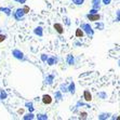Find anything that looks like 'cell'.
Wrapping results in <instances>:
<instances>
[{
  "label": "cell",
  "instance_id": "obj_1",
  "mask_svg": "<svg viewBox=\"0 0 120 120\" xmlns=\"http://www.w3.org/2000/svg\"><path fill=\"white\" fill-rule=\"evenodd\" d=\"M80 28L83 30V33L87 35L89 38H92L94 36V29L92 28V26L90 25L89 23H81Z\"/></svg>",
  "mask_w": 120,
  "mask_h": 120
},
{
  "label": "cell",
  "instance_id": "obj_2",
  "mask_svg": "<svg viewBox=\"0 0 120 120\" xmlns=\"http://www.w3.org/2000/svg\"><path fill=\"white\" fill-rule=\"evenodd\" d=\"M24 16H25V13L23 12V9L22 8L16 9V10H15V12L13 13L14 20L17 21V22H21V21L24 20Z\"/></svg>",
  "mask_w": 120,
  "mask_h": 120
},
{
  "label": "cell",
  "instance_id": "obj_3",
  "mask_svg": "<svg viewBox=\"0 0 120 120\" xmlns=\"http://www.w3.org/2000/svg\"><path fill=\"white\" fill-rule=\"evenodd\" d=\"M12 55H13L14 59L19 60V61H26V57L25 55H24V53H23L21 50H19V49H14L13 51H12Z\"/></svg>",
  "mask_w": 120,
  "mask_h": 120
},
{
  "label": "cell",
  "instance_id": "obj_4",
  "mask_svg": "<svg viewBox=\"0 0 120 120\" xmlns=\"http://www.w3.org/2000/svg\"><path fill=\"white\" fill-rule=\"evenodd\" d=\"M86 16H87V19L90 21V22H98V21L101 20V15L98 13H94V14L88 13Z\"/></svg>",
  "mask_w": 120,
  "mask_h": 120
},
{
  "label": "cell",
  "instance_id": "obj_5",
  "mask_svg": "<svg viewBox=\"0 0 120 120\" xmlns=\"http://www.w3.org/2000/svg\"><path fill=\"white\" fill-rule=\"evenodd\" d=\"M54 78H55V75H54V74L48 75L47 77H45V83L47 84V86H51V84L53 83Z\"/></svg>",
  "mask_w": 120,
  "mask_h": 120
},
{
  "label": "cell",
  "instance_id": "obj_6",
  "mask_svg": "<svg viewBox=\"0 0 120 120\" xmlns=\"http://www.w3.org/2000/svg\"><path fill=\"white\" fill-rule=\"evenodd\" d=\"M57 61H59V59H57L56 56H49L45 63H47L49 66H53V65H55L56 63H57Z\"/></svg>",
  "mask_w": 120,
  "mask_h": 120
},
{
  "label": "cell",
  "instance_id": "obj_7",
  "mask_svg": "<svg viewBox=\"0 0 120 120\" xmlns=\"http://www.w3.org/2000/svg\"><path fill=\"white\" fill-rule=\"evenodd\" d=\"M41 101H42V103L45 104V105H49V104L52 103V101H53V98H51L49 94H45L41 98Z\"/></svg>",
  "mask_w": 120,
  "mask_h": 120
},
{
  "label": "cell",
  "instance_id": "obj_8",
  "mask_svg": "<svg viewBox=\"0 0 120 120\" xmlns=\"http://www.w3.org/2000/svg\"><path fill=\"white\" fill-rule=\"evenodd\" d=\"M54 29H55V31L57 34H60V35H62V34H64V27H63V25L62 24H60V23H55L53 25Z\"/></svg>",
  "mask_w": 120,
  "mask_h": 120
},
{
  "label": "cell",
  "instance_id": "obj_9",
  "mask_svg": "<svg viewBox=\"0 0 120 120\" xmlns=\"http://www.w3.org/2000/svg\"><path fill=\"white\" fill-rule=\"evenodd\" d=\"M0 12L4 13L7 16H11L12 15V10L9 7H0Z\"/></svg>",
  "mask_w": 120,
  "mask_h": 120
},
{
  "label": "cell",
  "instance_id": "obj_10",
  "mask_svg": "<svg viewBox=\"0 0 120 120\" xmlns=\"http://www.w3.org/2000/svg\"><path fill=\"white\" fill-rule=\"evenodd\" d=\"M83 98L86 102H91V100H92V94H91V92H90L89 90H84Z\"/></svg>",
  "mask_w": 120,
  "mask_h": 120
},
{
  "label": "cell",
  "instance_id": "obj_11",
  "mask_svg": "<svg viewBox=\"0 0 120 120\" xmlns=\"http://www.w3.org/2000/svg\"><path fill=\"white\" fill-rule=\"evenodd\" d=\"M34 34L38 37H42L43 36V28L41 26H38V27H36L34 29Z\"/></svg>",
  "mask_w": 120,
  "mask_h": 120
},
{
  "label": "cell",
  "instance_id": "obj_12",
  "mask_svg": "<svg viewBox=\"0 0 120 120\" xmlns=\"http://www.w3.org/2000/svg\"><path fill=\"white\" fill-rule=\"evenodd\" d=\"M75 89H76V86H75V82L74 81H71L68 86H67V91L70 93V94H75Z\"/></svg>",
  "mask_w": 120,
  "mask_h": 120
},
{
  "label": "cell",
  "instance_id": "obj_13",
  "mask_svg": "<svg viewBox=\"0 0 120 120\" xmlns=\"http://www.w3.org/2000/svg\"><path fill=\"white\" fill-rule=\"evenodd\" d=\"M66 63L68 65H74L75 64V57H74V55H71V54H68L66 57Z\"/></svg>",
  "mask_w": 120,
  "mask_h": 120
},
{
  "label": "cell",
  "instance_id": "obj_14",
  "mask_svg": "<svg viewBox=\"0 0 120 120\" xmlns=\"http://www.w3.org/2000/svg\"><path fill=\"white\" fill-rule=\"evenodd\" d=\"M101 3H102L101 0H92V8L100 10L101 9Z\"/></svg>",
  "mask_w": 120,
  "mask_h": 120
},
{
  "label": "cell",
  "instance_id": "obj_15",
  "mask_svg": "<svg viewBox=\"0 0 120 120\" xmlns=\"http://www.w3.org/2000/svg\"><path fill=\"white\" fill-rule=\"evenodd\" d=\"M23 119L24 120H33V119H35V115L33 114V112H27L26 115H24L23 116Z\"/></svg>",
  "mask_w": 120,
  "mask_h": 120
},
{
  "label": "cell",
  "instance_id": "obj_16",
  "mask_svg": "<svg viewBox=\"0 0 120 120\" xmlns=\"http://www.w3.org/2000/svg\"><path fill=\"white\" fill-rule=\"evenodd\" d=\"M25 107H26V108H27L30 112H33L34 110H35V107H34L33 102H26V103H25Z\"/></svg>",
  "mask_w": 120,
  "mask_h": 120
},
{
  "label": "cell",
  "instance_id": "obj_17",
  "mask_svg": "<svg viewBox=\"0 0 120 120\" xmlns=\"http://www.w3.org/2000/svg\"><path fill=\"white\" fill-rule=\"evenodd\" d=\"M7 98H8V93H7V91L6 90H3V89H1L0 90V100L4 101V100H7Z\"/></svg>",
  "mask_w": 120,
  "mask_h": 120
},
{
  "label": "cell",
  "instance_id": "obj_18",
  "mask_svg": "<svg viewBox=\"0 0 120 120\" xmlns=\"http://www.w3.org/2000/svg\"><path fill=\"white\" fill-rule=\"evenodd\" d=\"M35 118H37L38 120H48L49 119V117H48L47 114H38Z\"/></svg>",
  "mask_w": 120,
  "mask_h": 120
},
{
  "label": "cell",
  "instance_id": "obj_19",
  "mask_svg": "<svg viewBox=\"0 0 120 120\" xmlns=\"http://www.w3.org/2000/svg\"><path fill=\"white\" fill-rule=\"evenodd\" d=\"M109 116H110V114L109 112H103V114L98 115V119L100 120H105V119H108Z\"/></svg>",
  "mask_w": 120,
  "mask_h": 120
},
{
  "label": "cell",
  "instance_id": "obj_20",
  "mask_svg": "<svg viewBox=\"0 0 120 120\" xmlns=\"http://www.w3.org/2000/svg\"><path fill=\"white\" fill-rule=\"evenodd\" d=\"M83 35H84V33H83V30H82L81 28H77V29H76V37H78V38H82Z\"/></svg>",
  "mask_w": 120,
  "mask_h": 120
},
{
  "label": "cell",
  "instance_id": "obj_21",
  "mask_svg": "<svg viewBox=\"0 0 120 120\" xmlns=\"http://www.w3.org/2000/svg\"><path fill=\"white\" fill-rule=\"evenodd\" d=\"M54 98H55L56 101H61L62 98H63V94H62L61 91H56V92L54 93Z\"/></svg>",
  "mask_w": 120,
  "mask_h": 120
},
{
  "label": "cell",
  "instance_id": "obj_22",
  "mask_svg": "<svg viewBox=\"0 0 120 120\" xmlns=\"http://www.w3.org/2000/svg\"><path fill=\"white\" fill-rule=\"evenodd\" d=\"M60 91H61V92H64V93L68 92V91H67V84L66 83H62L61 86H60Z\"/></svg>",
  "mask_w": 120,
  "mask_h": 120
},
{
  "label": "cell",
  "instance_id": "obj_23",
  "mask_svg": "<svg viewBox=\"0 0 120 120\" xmlns=\"http://www.w3.org/2000/svg\"><path fill=\"white\" fill-rule=\"evenodd\" d=\"M95 27L98 28V29H100V30H103L104 28H105V25H104V23L98 22V23H96V25H95Z\"/></svg>",
  "mask_w": 120,
  "mask_h": 120
},
{
  "label": "cell",
  "instance_id": "obj_24",
  "mask_svg": "<svg viewBox=\"0 0 120 120\" xmlns=\"http://www.w3.org/2000/svg\"><path fill=\"white\" fill-rule=\"evenodd\" d=\"M75 6H82L84 3V0H71Z\"/></svg>",
  "mask_w": 120,
  "mask_h": 120
},
{
  "label": "cell",
  "instance_id": "obj_25",
  "mask_svg": "<svg viewBox=\"0 0 120 120\" xmlns=\"http://www.w3.org/2000/svg\"><path fill=\"white\" fill-rule=\"evenodd\" d=\"M84 105H86V106H87V107H89V108H90V107H91V106H90V105H88V104H86V103H83V102H81V101H78V102H77V104H76V108H77V107H80V106H84Z\"/></svg>",
  "mask_w": 120,
  "mask_h": 120
},
{
  "label": "cell",
  "instance_id": "obj_26",
  "mask_svg": "<svg viewBox=\"0 0 120 120\" xmlns=\"http://www.w3.org/2000/svg\"><path fill=\"white\" fill-rule=\"evenodd\" d=\"M98 96L100 98H102V100H105V98H107V94L105 92H98Z\"/></svg>",
  "mask_w": 120,
  "mask_h": 120
},
{
  "label": "cell",
  "instance_id": "obj_27",
  "mask_svg": "<svg viewBox=\"0 0 120 120\" xmlns=\"http://www.w3.org/2000/svg\"><path fill=\"white\" fill-rule=\"evenodd\" d=\"M48 57H49V55H47V54H45V53H42L41 55H40V59H41V61L43 62V63H45V62H47Z\"/></svg>",
  "mask_w": 120,
  "mask_h": 120
},
{
  "label": "cell",
  "instance_id": "obj_28",
  "mask_svg": "<svg viewBox=\"0 0 120 120\" xmlns=\"http://www.w3.org/2000/svg\"><path fill=\"white\" fill-rule=\"evenodd\" d=\"M22 9H23V12H24L25 14L29 13V11H30V9H29V7H28V6H24Z\"/></svg>",
  "mask_w": 120,
  "mask_h": 120
},
{
  "label": "cell",
  "instance_id": "obj_29",
  "mask_svg": "<svg viewBox=\"0 0 120 120\" xmlns=\"http://www.w3.org/2000/svg\"><path fill=\"white\" fill-rule=\"evenodd\" d=\"M6 38H7V35H3V34L0 33V43L4 41V40H6Z\"/></svg>",
  "mask_w": 120,
  "mask_h": 120
},
{
  "label": "cell",
  "instance_id": "obj_30",
  "mask_svg": "<svg viewBox=\"0 0 120 120\" xmlns=\"http://www.w3.org/2000/svg\"><path fill=\"white\" fill-rule=\"evenodd\" d=\"M87 116H88V114L87 112H80V118L81 119H87Z\"/></svg>",
  "mask_w": 120,
  "mask_h": 120
},
{
  "label": "cell",
  "instance_id": "obj_31",
  "mask_svg": "<svg viewBox=\"0 0 120 120\" xmlns=\"http://www.w3.org/2000/svg\"><path fill=\"white\" fill-rule=\"evenodd\" d=\"M102 1V3H104L105 6H108V4H110V2H112V0H101Z\"/></svg>",
  "mask_w": 120,
  "mask_h": 120
},
{
  "label": "cell",
  "instance_id": "obj_32",
  "mask_svg": "<svg viewBox=\"0 0 120 120\" xmlns=\"http://www.w3.org/2000/svg\"><path fill=\"white\" fill-rule=\"evenodd\" d=\"M64 20H65V24L69 26V25H70V21H69V19H68V17H64Z\"/></svg>",
  "mask_w": 120,
  "mask_h": 120
},
{
  "label": "cell",
  "instance_id": "obj_33",
  "mask_svg": "<svg viewBox=\"0 0 120 120\" xmlns=\"http://www.w3.org/2000/svg\"><path fill=\"white\" fill-rule=\"evenodd\" d=\"M90 13H92V14H94V13H98V9H91V10H90Z\"/></svg>",
  "mask_w": 120,
  "mask_h": 120
},
{
  "label": "cell",
  "instance_id": "obj_34",
  "mask_svg": "<svg viewBox=\"0 0 120 120\" xmlns=\"http://www.w3.org/2000/svg\"><path fill=\"white\" fill-rule=\"evenodd\" d=\"M14 1H15V2L16 3H26V1H27V0H14Z\"/></svg>",
  "mask_w": 120,
  "mask_h": 120
},
{
  "label": "cell",
  "instance_id": "obj_35",
  "mask_svg": "<svg viewBox=\"0 0 120 120\" xmlns=\"http://www.w3.org/2000/svg\"><path fill=\"white\" fill-rule=\"evenodd\" d=\"M120 21V11L118 10L117 11V22H119Z\"/></svg>",
  "mask_w": 120,
  "mask_h": 120
},
{
  "label": "cell",
  "instance_id": "obj_36",
  "mask_svg": "<svg viewBox=\"0 0 120 120\" xmlns=\"http://www.w3.org/2000/svg\"><path fill=\"white\" fill-rule=\"evenodd\" d=\"M112 119H117V116H116V115H114V116L112 117Z\"/></svg>",
  "mask_w": 120,
  "mask_h": 120
},
{
  "label": "cell",
  "instance_id": "obj_37",
  "mask_svg": "<svg viewBox=\"0 0 120 120\" xmlns=\"http://www.w3.org/2000/svg\"><path fill=\"white\" fill-rule=\"evenodd\" d=\"M0 33H1V30H0Z\"/></svg>",
  "mask_w": 120,
  "mask_h": 120
}]
</instances>
